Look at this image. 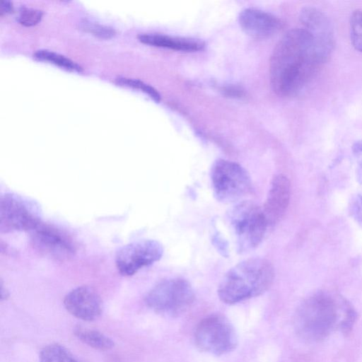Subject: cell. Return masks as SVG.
I'll return each instance as SVG.
<instances>
[{
	"label": "cell",
	"mask_w": 362,
	"mask_h": 362,
	"mask_svg": "<svg viewBox=\"0 0 362 362\" xmlns=\"http://www.w3.org/2000/svg\"><path fill=\"white\" fill-rule=\"evenodd\" d=\"M269 62L271 86L281 97L298 94L321 64L312 38L303 28L286 33L276 45Z\"/></svg>",
	"instance_id": "6da1fadb"
},
{
	"label": "cell",
	"mask_w": 362,
	"mask_h": 362,
	"mask_svg": "<svg viewBox=\"0 0 362 362\" xmlns=\"http://www.w3.org/2000/svg\"><path fill=\"white\" fill-rule=\"evenodd\" d=\"M356 313L349 301L339 294L319 291L307 298L294 317L297 334L303 339L317 342L333 331L348 334L352 329Z\"/></svg>",
	"instance_id": "7a4b0ae2"
},
{
	"label": "cell",
	"mask_w": 362,
	"mask_h": 362,
	"mask_svg": "<svg viewBox=\"0 0 362 362\" xmlns=\"http://www.w3.org/2000/svg\"><path fill=\"white\" fill-rule=\"evenodd\" d=\"M274 277L269 261L260 257L247 259L226 272L218 286V296L226 304H235L264 293Z\"/></svg>",
	"instance_id": "3957f363"
},
{
	"label": "cell",
	"mask_w": 362,
	"mask_h": 362,
	"mask_svg": "<svg viewBox=\"0 0 362 362\" xmlns=\"http://www.w3.org/2000/svg\"><path fill=\"white\" fill-rule=\"evenodd\" d=\"M227 218L238 252H249L260 244L268 227L262 208L251 201L239 202Z\"/></svg>",
	"instance_id": "277c9868"
},
{
	"label": "cell",
	"mask_w": 362,
	"mask_h": 362,
	"mask_svg": "<svg viewBox=\"0 0 362 362\" xmlns=\"http://www.w3.org/2000/svg\"><path fill=\"white\" fill-rule=\"evenodd\" d=\"M194 298V290L187 280L171 278L154 286L144 300L153 311L165 316L177 317L192 305Z\"/></svg>",
	"instance_id": "5b68a950"
},
{
	"label": "cell",
	"mask_w": 362,
	"mask_h": 362,
	"mask_svg": "<svg viewBox=\"0 0 362 362\" xmlns=\"http://www.w3.org/2000/svg\"><path fill=\"white\" fill-rule=\"evenodd\" d=\"M194 339L199 350L216 356L233 351L238 343L233 325L220 314H212L200 320L196 326Z\"/></svg>",
	"instance_id": "8992f818"
},
{
	"label": "cell",
	"mask_w": 362,
	"mask_h": 362,
	"mask_svg": "<svg viewBox=\"0 0 362 362\" xmlns=\"http://www.w3.org/2000/svg\"><path fill=\"white\" fill-rule=\"evenodd\" d=\"M42 222L40 206L35 200L16 193H6L1 197V233L30 232Z\"/></svg>",
	"instance_id": "52a82bcc"
},
{
	"label": "cell",
	"mask_w": 362,
	"mask_h": 362,
	"mask_svg": "<svg viewBox=\"0 0 362 362\" xmlns=\"http://www.w3.org/2000/svg\"><path fill=\"white\" fill-rule=\"evenodd\" d=\"M211 175L215 197L223 203L235 202L251 189L249 174L237 163L217 160L213 165Z\"/></svg>",
	"instance_id": "ba28073f"
},
{
	"label": "cell",
	"mask_w": 362,
	"mask_h": 362,
	"mask_svg": "<svg viewBox=\"0 0 362 362\" xmlns=\"http://www.w3.org/2000/svg\"><path fill=\"white\" fill-rule=\"evenodd\" d=\"M163 253V247L158 241L149 239L137 240L117 251L115 264L121 275L129 276L158 261Z\"/></svg>",
	"instance_id": "9c48e42d"
},
{
	"label": "cell",
	"mask_w": 362,
	"mask_h": 362,
	"mask_svg": "<svg viewBox=\"0 0 362 362\" xmlns=\"http://www.w3.org/2000/svg\"><path fill=\"white\" fill-rule=\"evenodd\" d=\"M30 243L40 255L63 261L71 257L76 247L72 238L57 227L42 222L30 231Z\"/></svg>",
	"instance_id": "30bf717a"
},
{
	"label": "cell",
	"mask_w": 362,
	"mask_h": 362,
	"mask_svg": "<svg viewBox=\"0 0 362 362\" xmlns=\"http://www.w3.org/2000/svg\"><path fill=\"white\" fill-rule=\"evenodd\" d=\"M303 28L310 35L317 57L322 64L334 47L332 27L327 16L315 7H305L300 13Z\"/></svg>",
	"instance_id": "8fae6325"
},
{
	"label": "cell",
	"mask_w": 362,
	"mask_h": 362,
	"mask_svg": "<svg viewBox=\"0 0 362 362\" xmlns=\"http://www.w3.org/2000/svg\"><path fill=\"white\" fill-rule=\"evenodd\" d=\"M64 305L71 315L83 321L96 320L103 310L100 296L88 286H81L69 291L64 297Z\"/></svg>",
	"instance_id": "7c38bea8"
},
{
	"label": "cell",
	"mask_w": 362,
	"mask_h": 362,
	"mask_svg": "<svg viewBox=\"0 0 362 362\" xmlns=\"http://www.w3.org/2000/svg\"><path fill=\"white\" fill-rule=\"evenodd\" d=\"M291 184L284 175H277L272 180L264 206L263 213L268 226L277 224L284 217L289 204Z\"/></svg>",
	"instance_id": "4fadbf2b"
},
{
	"label": "cell",
	"mask_w": 362,
	"mask_h": 362,
	"mask_svg": "<svg viewBox=\"0 0 362 362\" xmlns=\"http://www.w3.org/2000/svg\"><path fill=\"white\" fill-rule=\"evenodd\" d=\"M238 19L243 30L254 38L269 37L281 28L278 18L257 8H245L240 13Z\"/></svg>",
	"instance_id": "5bb4252c"
},
{
	"label": "cell",
	"mask_w": 362,
	"mask_h": 362,
	"mask_svg": "<svg viewBox=\"0 0 362 362\" xmlns=\"http://www.w3.org/2000/svg\"><path fill=\"white\" fill-rule=\"evenodd\" d=\"M138 39L146 45L183 52L199 51L204 47V43L197 39L173 37L158 33L140 34Z\"/></svg>",
	"instance_id": "9a60e30c"
},
{
	"label": "cell",
	"mask_w": 362,
	"mask_h": 362,
	"mask_svg": "<svg viewBox=\"0 0 362 362\" xmlns=\"http://www.w3.org/2000/svg\"><path fill=\"white\" fill-rule=\"evenodd\" d=\"M74 334L83 343L100 351H107L115 346L112 339L98 330L78 326L74 328Z\"/></svg>",
	"instance_id": "2e32d148"
},
{
	"label": "cell",
	"mask_w": 362,
	"mask_h": 362,
	"mask_svg": "<svg viewBox=\"0 0 362 362\" xmlns=\"http://www.w3.org/2000/svg\"><path fill=\"white\" fill-rule=\"evenodd\" d=\"M39 362H81L65 346L59 344L45 346L39 355Z\"/></svg>",
	"instance_id": "e0dca14e"
},
{
	"label": "cell",
	"mask_w": 362,
	"mask_h": 362,
	"mask_svg": "<svg viewBox=\"0 0 362 362\" xmlns=\"http://www.w3.org/2000/svg\"><path fill=\"white\" fill-rule=\"evenodd\" d=\"M33 58L38 61L53 64L67 71L76 72L83 71L82 67L71 59L49 50H37L33 54Z\"/></svg>",
	"instance_id": "ac0fdd59"
},
{
	"label": "cell",
	"mask_w": 362,
	"mask_h": 362,
	"mask_svg": "<svg viewBox=\"0 0 362 362\" xmlns=\"http://www.w3.org/2000/svg\"><path fill=\"white\" fill-rule=\"evenodd\" d=\"M115 83L120 86L140 90L156 103L160 101V95L157 90L139 79L119 77L115 79Z\"/></svg>",
	"instance_id": "d6986e66"
},
{
	"label": "cell",
	"mask_w": 362,
	"mask_h": 362,
	"mask_svg": "<svg viewBox=\"0 0 362 362\" xmlns=\"http://www.w3.org/2000/svg\"><path fill=\"white\" fill-rule=\"evenodd\" d=\"M350 38L354 47L362 52V11H354L350 17Z\"/></svg>",
	"instance_id": "ffe728a7"
},
{
	"label": "cell",
	"mask_w": 362,
	"mask_h": 362,
	"mask_svg": "<svg viewBox=\"0 0 362 362\" xmlns=\"http://www.w3.org/2000/svg\"><path fill=\"white\" fill-rule=\"evenodd\" d=\"M80 28L83 31L101 39H110L116 35L115 30L112 27L87 20L81 22Z\"/></svg>",
	"instance_id": "44dd1931"
},
{
	"label": "cell",
	"mask_w": 362,
	"mask_h": 362,
	"mask_svg": "<svg viewBox=\"0 0 362 362\" xmlns=\"http://www.w3.org/2000/svg\"><path fill=\"white\" fill-rule=\"evenodd\" d=\"M42 16V11L38 9L22 7L18 13V21L25 26H32L38 23Z\"/></svg>",
	"instance_id": "7402d4cb"
},
{
	"label": "cell",
	"mask_w": 362,
	"mask_h": 362,
	"mask_svg": "<svg viewBox=\"0 0 362 362\" xmlns=\"http://www.w3.org/2000/svg\"><path fill=\"white\" fill-rule=\"evenodd\" d=\"M352 151L358 164L357 178L362 183V140L357 141L354 144Z\"/></svg>",
	"instance_id": "603a6c76"
},
{
	"label": "cell",
	"mask_w": 362,
	"mask_h": 362,
	"mask_svg": "<svg viewBox=\"0 0 362 362\" xmlns=\"http://www.w3.org/2000/svg\"><path fill=\"white\" fill-rule=\"evenodd\" d=\"M221 91L224 95L233 98H241L244 95V90L241 87L233 85L223 86Z\"/></svg>",
	"instance_id": "cb8c5ba5"
},
{
	"label": "cell",
	"mask_w": 362,
	"mask_h": 362,
	"mask_svg": "<svg viewBox=\"0 0 362 362\" xmlns=\"http://www.w3.org/2000/svg\"><path fill=\"white\" fill-rule=\"evenodd\" d=\"M351 212L356 220L362 225V196H358L354 200L351 206Z\"/></svg>",
	"instance_id": "d4e9b609"
},
{
	"label": "cell",
	"mask_w": 362,
	"mask_h": 362,
	"mask_svg": "<svg viewBox=\"0 0 362 362\" xmlns=\"http://www.w3.org/2000/svg\"><path fill=\"white\" fill-rule=\"evenodd\" d=\"M13 11V6L11 1H3L1 4L0 8V15L3 16L4 14L11 13Z\"/></svg>",
	"instance_id": "484cf974"
},
{
	"label": "cell",
	"mask_w": 362,
	"mask_h": 362,
	"mask_svg": "<svg viewBox=\"0 0 362 362\" xmlns=\"http://www.w3.org/2000/svg\"><path fill=\"white\" fill-rule=\"evenodd\" d=\"M8 296V291L6 289L4 288L2 283H1V299L2 300H6V299H7Z\"/></svg>",
	"instance_id": "4316f807"
}]
</instances>
